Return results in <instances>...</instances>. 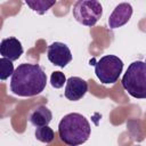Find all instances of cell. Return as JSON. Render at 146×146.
Returning a JSON list of instances; mask_svg holds the SVG:
<instances>
[{"instance_id": "6da1fadb", "label": "cell", "mask_w": 146, "mask_h": 146, "mask_svg": "<svg viewBox=\"0 0 146 146\" xmlns=\"http://www.w3.org/2000/svg\"><path fill=\"white\" fill-rule=\"evenodd\" d=\"M47 75L38 64L23 63L17 66L10 80V90L21 97H33L43 91Z\"/></svg>"}, {"instance_id": "7a4b0ae2", "label": "cell", "mask_w": 146, "mask_h": 146, "mask_svg": "<svg viewBox=\"0 0 146 146\" xmlns=\"http://www.w3.org/2000/svg\"><path fill=\"white\" fill-rule=\"evenodd\" d=\"M91 132L89 121L79 113L65 115L58 124V135L62 141L70 146H78L86 143Z\"/></svg>"}, {"instance_id": "3957f363", "label": "cell", "mask_w": 146, "mask_h": 146, "mask_svg": "<svg viewBox=\"0 0 146 146\" xmlns=\"http://www.w3.org/2000/svg\"><path fill=\"white\" fill-rule=\"evenodd\" d=\"M121 82L122 87L133 98H146V63L141 60L132 62L128 66Z\"/></svg>"}, {"instance_id": "277c9868", "label": "cell", "mask_w": 146, "mask_h": 146, "mask_svg": "<svg viewBox=\"0 0 146 146\" xmlns=\"http://www.w3.org/2000/svg\"><path fill=\"white\" fill-rule=\"evenodd\" d=\"M123 62L114 55H105L95 64V73L103 84H112L122 73Z\"/></svg>"}, {"instance_id": "5b68a950", "label": "cell", "mask_w": 146, "mask_h": 146, "mask_svg": "<svg viewBox=\"0 0 146 146\" xmlns=\"http://www.w3.org/2000/svg\"><path fill=\"white\" fill-rule=\"evenodd\" d=\"M72 14L80 24L94 26L103 15V7L96 0H81L75 2Z\"/></svg>"}, {"instance_id": "8992f818", "label": "cell", "mask_w": 146, "mask_h": 146, "mask_svg": "<svg viewBox=\"0 0 146 146\" xmlns=\"http://www.w3.org/2000/svg\"><path fill=\"white\" fill-rule=\"evenodd\" d=\"M47 57L51 64L59 67H65L72 60V52L65 43L55 41L48 47Z\"/></svg>"}, {"instance_id": "52a82bcc", "label": "cell", "mask_w": 146, "mask_h": 146, "mask_svg": "<svg viewBox=\"0 0 146 146\" xmlns=\"http://www.w3.org/2000/svg\"><path fill=\"white\" fill-rule=\"evenodd\" d=\"M88 91V83L79 76H71L66 81L64 95L68 100L76 102L81 99Z\"/></svg>"}, {"instance_id": "ba28073f", "label": "cell", "mask_w": 146, "mask_h": 146, "mask_svg": "<svg viewBox=\"0 0 146 146\" xmlns=\"http://www.w3.org/2000/svg\"><path fill=\"white\" fill-rule=\"evenodd\" d=\"M131 16H132V6L128 2L119 3L114 8L113 13L111 14V16L108 18L110 29L114 30V29L121 27L122 25H124L129 22Z\"/></svg>"}, {"instance_id": "9c48e42d", "label": "cell", "mask_w": 146, "mask_h": 146, "mask_svg": "<svg viewBox=\"0 0 146 146\" xmlns=\"http://www.w3.org/2000/svg\"><path fill=\"white\" fill-rule=\"evenodd\" d=\"M0 54L3 58H7L11 62L17 60L23 54V46L21 41L14 36L2 39L0 43Z\"/></svg>"}, {"instance_id": "30bf717a", "label": "cell", "mask_w": 146, "mask_h": 146, "mask_svg": "<svg viewBox=\"0 0 146 146\" xmlns=\"http://www.w3.org/2000/svg\"><path fill=\"white\" fill-rule=\"evenodd\" d=\"M51 119H52V113L44 105H40V106L35 107L29 116V121L31 122V124H33L36 128L48 125L50 123Z\"/></svg>"}, {"instance_id": "8fae6325", "label": "cell", "mask_w": 146, "mask_h": 146, "mask_svg": "<svg viewBox=\"0 0 146 146\" xmlns=\"http://www.w3.org/2000/svg\"><path fill=\"white\" fill-rule=\"evenodd\" d=\"M25 3L35 13L42 15L47 13L55 3L56 1H46V0H35V1H25Z\"/></svg>"}, {"instance_id": "7c38bea8", "label": "cell", "mask_w": 146, "mask_h": 146, "mask_svg": "<svg viewBox=\"0 0 146 146\" xmlns=\"http://www.w3.org/2000/svg\"><path fill=\"white\" fill-rule=\"evenodd\" d=\"M35 138L44 144H49L54 140L55 138V132L54 130L49 127V125H44V127H39L35 130Z\"/></svg>"}, {"instance_id": "4fadbf2b", "label": "cell", "mask_w": 146, "mask_h": 146, "mask_svg": "<svg viewBox=\"0 0 146 146\" xmlns=\"http://www.w3.org/2000/svg\"><path fill=\"white\" fill-rule=\"evenodd\" d=\"M15 72L14 70V64L11 60L1 57L0 58V79L2 81L7 80L10 75H13Z\"/></svg>"}, {"instance_id": "5bb4252c", "label": "cell", "mask_w": 146, "mask_h": 146, "mask_svg": "<svg viewBox=\"0 0 146 146\" xmlns=\"http://www.w3.org/2000/svg\"><path fill=\"white\" fill-rule=\"evenodd\" d=\"M66 76L64 73H62L60 71H56V72H52L51 73V76H50V84L56 88V89H59L64 86V83H66Z\"/></svg>"}]
</instances>
